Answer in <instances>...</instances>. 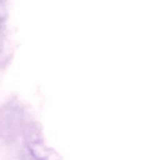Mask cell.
Segmentation results:
<instances>
[]
</instances>
